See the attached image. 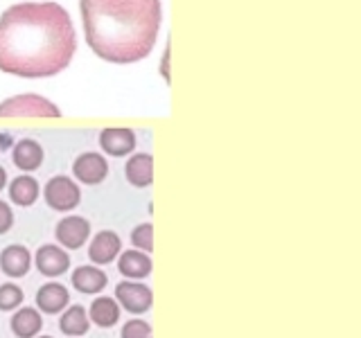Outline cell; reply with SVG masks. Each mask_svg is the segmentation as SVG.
<instances>
[{
  "label": "cell",
  "mask_w": 361,
  "mask_h": 338,
  "mask_svg": "<svg viewBox=\"0 0 361 338\" xmlns=\"http://www.w3.org/2000/svg\"><path fill=\"white\" fill-rule=\"evenodd\" d=\"M124 174L133 187H149L154 183V158L149 154H135L124 167Z\"/></svg>",
  "instance_id": "15"
},
{
  "label": "cell",
  "mask_w": 361,
  "mask_h": 338,
  "mask_svg": "<svg viewBox=\"0 0 361 338\" xmlns=\"http://www.w3.org/2000/svg\"><path fill=\"white\" fill-rule=\"evenodd\" d=\"M43 327L41 313L34 307H23L11 315V332L16 338H34Z\"/></svg>",
  "instance_id": "17"
},
{
  "label": "cell",
  "mask_w": 361,
  "mask_h": 338,
  "mask_svg": "<svg viewBox=\"0 0 361 338\" xmlns=\"http://www.w3.org/2000/svg\"><path fill=\"white\" fill-rule=\"evenodd\" d=\"M86 41L99 59L133 63L152 52L163 20L161 0H79Z\"/></svg>",
  "instance_id": "2"
},
{
  "label": "cell",
  "mask_w": 361,
  "mask_h": 338,
  "mask_svg": "<svg viewBox=\"0 0 361 338\" xmlns=\"http://www.w3.org/2000/svg\"><path fill=\"white\" fill-rule=\"evenodd\" d=\"M122 338H152V325L145 320H129L122 327Z\"/></svg>",
  "instance_id": "23"
},
{
  "label": "cell",
  "mask_w": 361,
  "mask_h": 338,
  "mask_svg": "<svg viewBox=\"0 0 361 338\" xmlns=\"http://www.w3.org/2000/svg\"><path fill=\"white\" fill-rule=\"evenodd\" d=\"M11 158H14V165L23 169V172H34L43 163V146L37 140H18L14 144Z\"/></svg>",
  "instance_id": "16"
},
{
  "label": "cell",
  "mask_w": 361,
  "mask_h": 338,
  "mask_svg": "<svg viewBox=\"0 0 361 338\" xmlns=\"http://www.w3.org/2000/svg\"><path fill=\"white\" fill-rule=\"evenodd\" d=\"M120 253H122V239L116 232H111V230L97 232L93 237V242H90V248H88L90 262L97 264V266L111 264Z\"/></svg>",
  "instance_id": "8"
},
{
  "label": "cell",
  "mask_w": 361,
  "mask_h": 338,
  "mask_svg": "<svg viewBox=\"0 0 361 338\" xmlns=\"http://www.w3.org/2000/svg\"><path fill=\"white\" fill-rule=\"evenodd\" d=\"M37 268L45 277H59L71 268V257L63 248L54 244H45L37 251Z\"/></svg>",
  "instance_id": "9"
},
{
  "label": "cell",
  "mask_w": 361,
  "mask_h": 338,
  "mask_svg": "<svg viewBox=\"0 0 361 338\" xmlns=\"http://www.w3.org/2000/svg\"><path fill=\"white\" fill-rule=\"evenodd\" d=\"M23 298H25V293H23L20 287H16V284H3V287H0V311H14V309H18Z\"/></svg>",
  "instance_id": "22"
},
{
  "label": "cell",
  "mask_w": 361,
  "mask_h": 338,
  "mask_svg": "<svg viewBox=\"0 0 361 338\" xmlns=\"http://www.w3.org/2000/svg\"><path fill=\"white\" fill-rule=\"evenodd\" d=\"M7 185V172L3 167H0V192H3V187Z\"/></svg>",
  "instance_id": "26"
},
{
  "label": "cell",
  "mask_w": 361,
  "mask_h": 338,
  "mask_svg": "<svg viewBox=\"0 0 361 338\" xmlns=\"http://www.w3.org/2000/svg\"><path fill=\"white\" fill-rule=\"evenodd\" d=\"M106 273L97 266H79L73 273V287L79 293H86V296H93L106 289Z\"/></svg>",
  "instance_id": "14"
},
{
  "label": "cell",
  "mask_w": 361,
  "mask_h": 338,
  "mask_svg": "<svg viewBox=\"0 0 361 338\" xmlns=\"http://www.w3.org/2000/svg\"><path fill=\"white\" fill-rule=\"evenodd\" d=\"M73 172H75V178L82 180V183L97 185V183H102V180L106 178L109 163L104 161V156L88 151V154H82L77 158L75 165H73Z\"/></svg>",
  "instance_id": "7"
},
{
  "label": "cell",
  "mask_w": 361,
  "mask_h": 338,
  "mask_svg": "<svg viewBox=\"0 0 361 338\" xmlns=\"http://www.w3.org/2000/svg\"><path fill=\"white\" fill-rule=\"evenodd\" d=\"M90 237V223L84 217H66L56 223V239L63 248L77 251L82 248Z\"/></svg>",
  "instance_id": "6"
},
{
  "label": "cell",
  "mask_w": 361,
  "mask_h": 338,
  "mask_svg": "<svg viewBox=\"0 0 361 338\" xmlns=\"http://www.w3.org/2000/svg\"><path fill=\"white\" fill-rule=\"evenodd\" d=\"M0 118H61V111L41 95H16L0 101Z\"/></svg>",
  "instance_id": "3"
},
{
  "label": "cell",
  "mask_w": 361,
  "mask_h": 338,
  "mask_svg": "<svg viewBox=\"0 0 361 338\" xmlns=\"http://www.w3.org/2000/svg\"><path fill=\"white\" fill-rule=\"evenodd\" d=\"M34 338H52V336H34Z\"/></svg>",
  "instance_id": "27"
},
{
  "label": "cell",
  "mask_w": 361,
  "mask_h": 338,
  "mask_svg": "<svg viewBox=\"0 0 361 338\" xmlns=\"http://www.w3.org/2000/svg\"><path fill=\"white\" fill-rule=\"evenodd\" d=\"M59 330L71 336V338H79L84 336L90 330V320H88V311L82 307V304H73V307H66L59 320Z\"/></svg>",
  "instance_id": "19"
},
{
  "label": "cell",
  "mask_w": 361,
  "mask_h": 338,
  "mask_svg": "<svg viewBox=\"0 0 361 338\" xmlns=\"http://www.w3.org/2000/svg\"><path fill=\"white\" fill-rule=\"evenodd\" d=\"M116 302L120 304V309H127L131 313H147L154 304V293L138 280H127L116 287Z\"/></svg>",
  "instance_id": "5"
},
{
  "label": "cell",
  "mask_w": 361,
  "mask_h": 338,
  "mask_svg": "<svg viewBox=\"0 0 361 338\" xmlns=\"http://www.w3.org/2000/svg\"><path fill=\"white\" fill-rule=\"evenodd\" d=\"M45 201L56 212H71L82 201V192H79L75 180H71L68 176H54L45 185Z\"/></svg>",
  "instance_id": "4"
},
{
  "label": "cell",
  "mask_w": 361,
  "mask_h": 338,
  "mask_svg": "<svg viewBox=\"0 0 361 338\" xmlns=\"http://www.w3.org/2000/svg\"><path fill=\"white\" fill-rule=\"evenodd\" d=\"M9 199L20 208L32 206L39 199V183L32 176H18L9 185Z\"/></svg>",
  "instance_id": "20"
},
{
  "label": "cell",
  "mask_w": 361,
  "mask_h": 338,
  "mask_svg": "<svg viewBox=\"0 0 361 338\" xmlns=\"http://www.w3.org/2000/svg\"><path fill=\"white\" fill-rule=\"evenodd\" d=\"M11 225H14V212L5 201H0V234L9 232Z\"/></svg>",
  "instance_id": "24"
},
{
  "label": "cell",
  "mask_w": 361,
  "mask_h": 338,
  "mask_svg": "<svg viewBox=\"0 0 361 338\" xmlns=\"http://www.w3.org/2000/svg\"><path fill=\"white\" fill-rule=\"evenodd\" d=\"M131 242L135 248H140L142 253L149 255L154 251V225L152 223H140L135 225L131 232Z\"/></svg>",
  "instance_id": "21"
},
{
  "label": "cell",
  "mask_w": 361,
  "mask_h": 338,
  "mask_svg": "<svg viewBox=\"0 0 361 338\" xmlns=\"http://www.w3.org/2000/svg\"><path fill=\"white\" fill-rule=\"evenodd\" d=\"M32 266V255L25 246L11 244L0 253V268L9 277H23L27 275V270Z\"/></svg>",
  "instance_id": "11"
},
{
  "label": "cell",
  "mask_w": 361,
  "mask_h": 338,
  "mask_svg": "<svg viewBox=\"0 0 361 338\" xmlns=\"http://www.w3.org/2000/svg\"><path fill=\"white\" fill-rule=\"evenodd\" d=\"M75 50V27L61 5L20 3L0 16V73L25 79L59 75Z\"/></svg>",
  "instance_id": "1"
},
{
  "label": "cell",
  "mask_w": 361,
  "mask_h": 338,
  "mask_svg": "<svg viewBox=\"0 0 361 338\" xmlns=\"http://www.w3.org/2000/svg\"><path fill=\"white\" fill-rule=\"evenodd\" d=\"M152 257L142 253V251H127V253H120L118 259V270L129 280H145L149 277L152 273Z\"/></svg>",
  "instance_id": "13"
},
{
  "label": "cell",
  "mask_w": 361,
  "mask_h": 338,
  "mask_svg": "<svg viewBox=\"0 0 361 338\" xmlns=\"http://www.w3.org/2000/svg\"><path fill=\"white\" fill-rule=\"evenodd\" d=\"M88 320L95 323L97 327H113L120 320V304L116 302V298L109 296L95 298L88 309Z\"/></svg>",
  "instance_id": "18"
},
{
  "label": "cell",
  "mask_w": 361,
  "mask_h": 338,
  "mask_svg": "<svg viewBox=\"0 0 361 338\" xmlns=\"http://www.w3.org/2000/svg\"><path fill=\"white\" fill-rule=\"evenodd\" d=\"M9 146H11L9 135H0V149H9Z\"/></svg>",
  "instance_id": "25"
},
{
  "label": "cell",
  "mask_w": 361,
  "mask_h": 338,
  "mask_svg": "<svg viewBox=\"0 0 361 338\" xmlns=\"http://www.w3.org/2000/svg\"><path fill=\"white\" fill-rule=\"evenodd\" d=\"M68 302H71V293H68L63 284H56V282H48L37 293V307L43 313H61L68 307Z\"/></svg>",
  "instance_id": "12"
},
{
  "label": "cell",
  "mask_w": 361,
  "mask_h": 338,
  "mask_svg": "<svg viewBox=\"0 0 361 338\" xmlns=\"http://www.w3.org/2000/svg\"><path fill=\"white\" fill-rule=\"evenodd\" d=\"M99 144L109 156L120 158L135 149V133L127 127H113L99 133Z\"/></svg>",
  "instance_id": "10"
}]
</instances>
